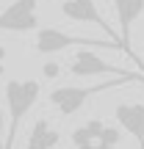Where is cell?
Wrapping results in <instances>:
<instances>
[{
    "mask_svg": "<svg viewBox=\"0 0 144 149\" xmlns=\"http://www.w3.org/2000/svg\"><path fill=\"white\" fill-rule=\"evenodd\" d=\"M39 94H42V86L39 80H8L6 83V105H8V135H6L3 149H14L17 133H20L22 119L28 116L33 105H36Z\"/></svg>",
    "mask_w": 144,
    "mask_h": 149,
    "instance_id": "obj_1",
    "label": "cell"
},
{
    "mask_svg": "<svg viewBox=\"0 0 144 149\" xmlns=\"http://www.w3.org/2000/svg\"><path fill=\"white\" fill-rule=\"evenodd\" d=\"M136 83V80H125V77H111V80H103L97 86H86V88H78V86H58V88L50 91V105L61 113V116H72L78 113L80 108L86 105V100L94 94H103V91L114 88V86H128Z\"/></svg>",
    "mask_w": 144,
    "mask_h": 149,
    "instance_id": "obj_2",
    "label": "cell"
},
{
    "mask_svg": "<svg viewBox=\"0 0 144 149\" xmlns=\"http://www.w3.org/2000/svg\"><path fill=\"white\" fill-rule=\"evenodd\" d=\"M75 44H80V47H108V50H122V44H119V42H111V39L70 36V33L58 31V28H39V31H36V42H33V47H36V53L50 55V53H58V50H64V47H75Z\"/></svg>",
    "mask_w": 144,
    "mask_h": 149,
    "instance_id": "obj_3",
    "label": "cell"
},
{
    "mask_svg": "<svg viewBox=\"0 0 144 149\" xmlns=\"http://www.w3.org/2000/svg\"><path fill=\"white\" fill-rule=\"evenodd\" d=\"M70 74L72 77H94V74H114V77H125V80H136V83H144L141 72H128L122 66H114L108 61H103L97 53L91 50H80L70 64Z\"/></svg>",
    "mask_w": 144,
    "mask_h": 149,
    "instance_id": "obj_4",
    "label": "cell"
},
{
    "mask_svg": "<svg viewBox=\"0 0 144 149\" xmlns=\"http://www.w3.org/2000/svg\"><path fill=\"white\" fill-rule=\"evenodd\" d=\"M0 31L8 33H28L39 31V17H36V0H14L0 11Z\"/></svg>",
    "mask_w": 144,
    "mask_h": 149,
    "instance_id": "obj_5",
    "label": "cell"
},
{
    "mask_svg": "<svg viewBox=\"0 0 144 149\" xmlns=\"http://www.w3.org/2000/svg\"><path fill=\"white\" fill-rule=\"evenodd\" d=\"M61 14H64L67 19H72V22H89V25H97L103 33H105V39L119 42L117 33H114V28L108 25V22L103 19V14L97 11L94 0H64V3H61Z\"/></svg>",
    "mask_w": 144,
    "mask_h": 149,
    "instance_id": "obj_6",
    "label": "cell"
},
{
    "mask_svg": "<svg viewBox=\"0 0 144 149\" xmlns=\"http://www.w3.org/2000/svg\"><path fill=\"white\" fill-rule=\"evenodd\" d=\"M114 8H117V19H119V44H122V53L128 58L139 61L136 53H133V44H130V28L141 17L144 0H114Z\"/></svg>",
    "mask_w": 144,
    "mask_h": 149,
    "instance_id": "obj_7",
    "label": "cell"
},
{
    "mask_svg": "<svg viewBox=\"0 0 144 149\" xmlns=\"http://www.w3.org/2000/svg\"><path fill=\"white\" fill-rule=\"evenodd\" d=\"M119 127L128 135H133L139 149H144V102H119L114 108Z\"/></svg>",
    "mask_w": 144,
    "mask_h": 149,
    "instance_id": "obj_8",
    "label": "cell"
},
{
    "mask_svg": "<svg viewBox=\"0 0 144 149\" xmlns=\"http://www.w3.org/2000/svg\"><path fill=\"white\" fill-rule=\"evenodd\" d=\"M61 141V133L47 122V119H36L28 135V146L25 149H55Z\"/></svg>",
    "mask_w": 144,
    "mask_h": 149,
    "instance_id": "obj_9",
    "label": "cell"
},
{
    "mask_svg": "<svg viewBox=\"0 0 144 149\" xmlns=\"http://www.w3.org/2000/svg\"><path fill=\"white\" fill-rule=\"evenodd\" d=\"M6 74V47L0 44V77Z\"/></svg>",
    "mask_w": 144,
    "mask_h": 149,
    "instance_id": "obj_10",
    "label": "cell"
},
{
    "mask_svg": "<svg viewBox=\"0 0 144 149\" xmlns=\"http://www.w3.org/2000/svg\"><path fill=\"white\" fill-rule=\"evenodd\" d=\"M3 130H6V116H3V108H0V149H3Z\"/></svg>",
    "mask_w": 144,
    "mask_h": 149,
    "instance_id": "obj_11",
    "label": "cell"
},
{
    "mask_svg": "<svg viewBox=\"0 0 144 149\" xmlns=\"http://www.w3.org/2000/svg\"><path fill=\"white\" fill-rule=\"evenodd\" d=\"M61 69H58V66H55V64H47V66H44V74H47V77H53V74H58Z\"/></svg>",
    "mask_w": 144,
    "mask_h": 149,
    "instance_id": "obj_12",
    "label": "cell"
},
{
    "mask_svg": "<svg viewBox=\"0 0 144 149\" xmlns=\"http://www.w3.org/2000/svg\"><path fill=\"white\" fill-rule=\"evenodd\" d=\"M94 149H114V146H108V144H100V141H97V144H94Z\"/></svg>",
    "mask_w": 144,
    "mask_h": 149,
    "instance_id": "obj_13",
    "label": "cell"
},
{
    "mask_svg": "<svg viewBox=\"0 0 144 149\" xmlns=\"http://www.w3.org/2000/svg\"><path fill=\"white\" fill-rule=\"evenodd\" d=\"M80 149H94V146H80Z\"/></svg>",
    "mask_w": 144,
    "mask_h": 149,
    "instance_id": "obj_14",
    "label": "cell"
}]
</instances>
